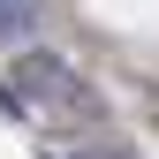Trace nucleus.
<instances>
[{"label": "nucleus", "instance_id": "obj_1", "mask_svg": "<svg viewBox=\"0 0 159 159\" xmlns=\"http://www.w3.org/2000/svg\"><path fill=\"white\" fill-rule=\"evenodd\" d=\"M15 84L30 91V106H53V114H61V121H76V129L106 121V106L91 98V84H84V76H76L53 46H30V38H23V46H15Z\"/></svg>", "mask_w": 159, "mask_h": 159}, {"label": "nucleus", "instance_id": "obj_2", "mask_svg": "<svg viewBox=\"0 0 159 159\" xmlns=\"http://www.w3.org/2000/svg\"><path fill=\"white\" fill-rule=\"evenodd\" d=\"M38 0H0V46H23V38H38Z\"/></svg>", "mask_w": 159, "mask_h": 159}, {"label": "nucleus", "instance_id": "obj_3", "mask_svg": "<svg viewBox=\"0 0 159 159\" xmlns=\"http://www.w3.org/2000/svg\"><path fill=\"white\" fill-rule=\"evenodd\" d=\"M68 159H129V152H106V144H84V152H68Z\"/></svg>", "mask_w": 159, "mask_h": 159}]
</instances>
